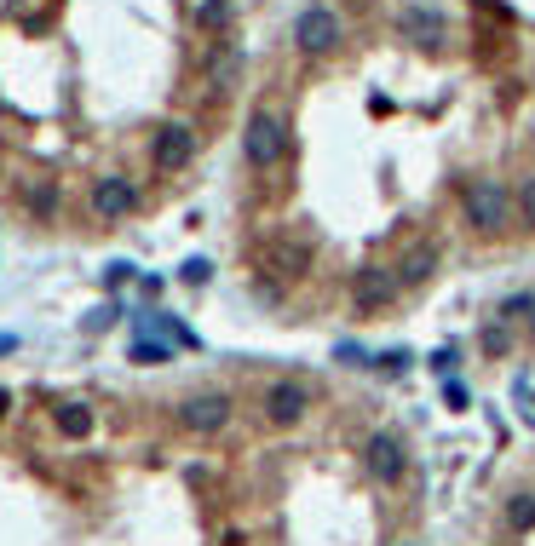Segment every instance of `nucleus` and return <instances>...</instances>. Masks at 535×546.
<instances>
[{
    "mask_svg": "<svg viewBox=\"0 0 535 546\" xmlns=\"http://www.w3.org/2000/svg\"><path fill=\"white\" fill-rule=\"evenodd\" d=\"M460 213H467L472 230H483V236H501V230L513 225L518 202H513V190H507L501 178H472L467 196H460Z\"/></svg>",
    "mask_w": 535,
    "mask_h": 546,
    "instance_id": "nucleus-1",
    "label": "nucleus"
},
{
    "mask_svg": "<svg viewBox=\"0 0 535 546\" xmlns=\"http://www.w3.org/2000/svg\"><path fill=\"white\" fill-rule=\"evenodd\" d=\"M242 155H248V167H276L288 155V121L276 109H253L242 127Z\"/></svg>",
    "mask_w": 535,
    "mask_h": 546,
    "instance_id": "nucleus-2",
    "label": "nucleus"
},
{
    "mask_svg": "<svg viewBox=\"0 0 535 546\" xmlns=\"http://www.w3.org/2000/svg\"><path fill=\"white\" fill-rule=\"evenodd\" d=\"M339 35H346V23H339L328 6H306V12L294 18V46H299V52H311V58L334 52Z\"/></svg>",
    "mask_w": 535,
    "mask_h": 546,
    "instance_id": "nucleus-3",
    "label": "nucleus"
},
{
    "mask_svg": "<svg viewBox=\"0 0 535 546\" xmlns=\"http://www.w3.org/2000/svg\"><path fill=\"white\" fill-rule=\"evenodd\" d=\"M225 420H230V397L225 392H196V397H185L179 403V426L185 431H225Z\"/></svg>",
    "mask_w": 535,
    "mask_h": 546,
    "instance_id": "nucleus-4",
    "label": "nucleus"
},
{
    "mask_svg": "<svg viewBox=\"0 0 535 546\" xmlns=\"http://www.w3.org/2000/svg\"><path fill=\"white\" fill-rule=\"evenodd\" d=\"M132 208H139V190L127 185L121 173H104V178H92V213L104 218V225H116V218H127Z\"/></svg>",
    "mask_w": 535,
    "mask_h": 546,
    "instance_id": "nucleus-5",
    "label": "nucleus"
},
{
    "mask_svg": "<svg viewBox=\"0 0 535 546\" xmlns=\"http://www.w3.org/2000/svg\"><path fill=\"white\" fill-rule=\"evenodd\" d=\"M397 35L415 46H443L449 41V18L437 6H403L397 12Z\"/></svg>",
    "mask_w": 535,
    "mask_h": 546,
    "instance_id": "nucleus-6",
    "label": "nucleus"
},
{
    "mask_svg": "<svg viewBox=\"0 0 535 546\" xmlns=\"http://www.w3.org/2000/svg\"><path fill=\"white\" fill-rule=\"evenodd\" d=\"M156 167L162 173H179V167H190V155H196V132L185 127V121H167L162 132H156Z\"/></svg>",
    "mask_w": 535,
    "mask_h": 546,
    "instance_id": "nucleus-7",
    "label": "nucleus"
},
{
    "mask_svg": "<svg viewBox=\"0 0 535 546\" xmlns=\"http://www.w3.org/2000/svg\"><path fill=\"white\" fill-rule=\"evenodd\" d=\"M306 408H311V392L299 380H276L271 392H265V415L276 420V426H299L306 420Z\"/></svg>",
    "mask_w": 535,
    "mask_h": 546,
    "instance_id": "nucleus-8",
    "label": "nucleus"
},
{
    "mask_svg": "<svg viewBox=\"0 0 535 546\" xmlns=\"http://www.w3.org/2000/svg\"><path fill=\"white\" fill-rule=\"evenodd\" d=\"M363 460H369V471L380 483H397L403 478V443H397L392 431H374L369 443H363Z\"/></svg>",
    "mask_w": 535,
    "mask_h": 546,
    "instance_id": "nucleus-9",
    "label": "nucleus"
},
{
    "mask_svg": "<svg viewBox=\"0 0 535 546\" xmlns=\"http://www.w3.org/2000/svg\"><path fill=\"white\" fill-rule=\"evenodd\" d=\"M397 294H403V282H397L392 271H363V276H357V305H363V311L392 305Z\"/></svg>",
    "mask_w": 535,
    "mask_h": 546,
    "instance_id": "nucleus-10",
    "label": "nucleus"
},
{
    "mask_svg": "<svg viewBox=\"0 0 535 546\" xmlns=\"http://www.w3.org/2000/svg\"><path fill=\"white\" fill-rule=\"evenodd\" d=\"M52 420H58V431H64V437H87L92 431V408L87 403H58Z\"/></svg>",
    "mask_w": 535,
    "mask_h": 546,
    "instance_id": "nucleus-11",
    "label": "nucleus"
},
{
    "mask_svg": "<svg viewBox=\"0 0 535 546\" xmlns=\"http://www.w3.org/2000/svg\"><path fill=\"white\" fill-rule=\"evenodd\" d=\"M127 357H132V362H144V368H156V362H173V345H167V339L139 334V339L127 345Z\"/></svg>",
    "mask_w": 535,
    "mask_h": 546,
    "instance_id": "nucleus-12",
    "label": "nucleus"
},
{
    "mask_svg": "<svg viewBox=\"0 0 535 546\" xmlns=\"http://www.w3.org/2000/svg\"><path fill=\"white\" fill-rule=\"evenodd\" d=\"M432 265H437V259H432V248H415L403 265H397V282H403V288H420V282L432 276Z\"/></svg>",
    "mask_w": 535,
    "mask_h": 546,
    "instance_id": "nucleus-13",
    "label": "nucleus"
},
{
    "mask_svg": "<svg viewBox=\"0 0 535 546\" xmlns=\"http://www.w3.org/2000/svg\"><path fill=\"white\" fill-rule=\"evenodd\" d=\"M507 524H513V529H535V495H513V506H507Z\"/></svg>",
    "mask_w": 535,
    "mask_h": 546,
    "instance_id": "nucleus-14",
    "label": "nucleus"
},
{
    "mask_svg": "<svg viewBox=\"0 0 535 546\" xmlns=\"http://www.w3.org/2000/svg\"><path fill=\"white\" fill-rule=\"evenodd\" d=\"M225 18H230V0H202V6H196L202 29H225Z\"/></svg>",
    "mask_w": 535,
    "mask_h": 546,
    "instance_id": "nucleus-15",
    "label": "nucleus"
},
{
    "mask_svg": "<svg viewBox=\"0 0 535 546\" xmlns=\"http://www.w3.org/2000/svg\"><path fill=\"white\" fill-rule=\"evenodd\" d=\"M501 317H507V322H535V294H513V299L501 305Z\"/></svg>",
    "mask_w": 535,
    "mask_h": 546,
    "instance_id": "nucleus-16",
    "label": "nucleus"
},
{
    "mask_svg": "<svg viewBox=\"0 0 535 546\" xmlns=\"http://www.w3.org/2000/svg\"><path fill=\"white\" fill-rule=\"evenodd\" d=\"M208 276H213V265H208V259H185V265H179V282H190V288H202Z\"/></svg>",
    "mask_w": 535,
    "mask_h": 546,
    "instance_id": "nucleus-17",
    "label": "nucleus"
},
{
    "mask_svg": "<svg viewBox=\"0 0 535 546\" xmlns=\"http://www.w3.org/2000/svg\"><path fill=\"white\" fill-rule=\"evenodd\" d=\"M29 208L41 213V218H52V208H58V196H52V185H35L29 190Z\"/></svg>",
    "mask_w": 535,
    "mask_h": 546,
    "instance_id": "nucleus-18",
    "label": "nucleus"
},
{
    "mask_svg": "<svg viewBox=\"0 0 535 546\" xmlns=\"http://www.w3.org/2000/svg\"><path fill=\"white\" fill-rule=\"evenodd\" d=\"M518 213H524V225L535 230V178H524V185H518Z\"/></svg>",
    "mask_w": 535,
    "mask_h": 546,
    "instance_id": "nucleus-19",
    "label": "nucleus"
},
{
    "mask_svg": "<svg viewBox=\"0 0 535 546\" xmlns=\"http://www.w3.org/2000/svg\"><path fill=\"white\" fill-rule=\"evenodd\" d=\"M374 368H386V374H403V368H409V351H386V357H374Z\"/></svg>",
    "mask_w": 535,
    "mask_h": 546,
    "instance_id": "nucleus-20",
    "label": "nucleus"
},
{
    "mask_svg": "<svg viewBox=\"0 0 535 546\" xmlns=\"http://www.w3.org/2000/svg\"><path fill=\"white\" fill-rule=\"evenodd\" d=\"M104 282H109V288H127V282H132V265H127V259H116V265L104 271Z\"/></svg>",
    "mask_w": 535,
    "mask_h": 546,
    "instance_id": "nucleus-21",
    "label": "nucleus"
},
{
    "mask_svg": "<svg viewBox=\"0 0 535 546\" xmlns=\"http://www.w3.org/2000/svg\"><path fill=\"white\" fill-rule=\"evenodd\" d=\"M455 362H460L455 351H437V357H432V368H437V374H455Z\"/></svg>",
    "mask_w": 535,
    "mask_h": 546,
    "instance_id": "nucleus-22",
    "label": "nucleus"
},
{
    "mask_svg": "<svg viewBox=\"0 0 535 546\" xmlns=\"http://www.w3.org/2000/svg\"><path fill=\"white\" fill-rule=\"evenodd\" d=\"M109 322H116V305H104V311H92V317H87V328H109Z\"/></svg>",
    "mask_w": 535,
    "mask_h": 546,
    "instance_id": "nucleus-23",
    "label": "nucleus"
},
{
    "mask_svg": "<svg viewBox=\"0 0 535 546\" xmlns=\"http://www.w3.org/2000/svg\"><path fill=\"white\" fill-rule=\"evenodd\" d=\"M12 351H18V339H12V334H0V357H12Z\"/></svg>",
    "mask_w": 535,
    "mask_h": 546,
    "instance_id": "nucleus-24",
    "label": "nucleus"
},
{
    "mask_svg": "<svg viewBox=\"0 0 535 546\" xmlns=\"http://www.w3.org/2000/svg\"><path fill=\"white\" fill-rule=\"evenodd\" d=\"M6 408H12V392H6V385H0V420H6Z\"/></svg>",
    "mask_w": 535,
    "mask_h": 546,
    "instance_id": "nucleus-25",
    "label": "nucleus"
},
{
    "mask_svg": "<svg viewBox=\"0 0 535 546\" xmlns=\"http://www.w3.org/2000/svg\"><path fill=\"white\" fill-rule=\"evenodd\" d=\"M530 328H535V322H530Z\"/></svg>",
    "mask_w": 535,
    "mask_h": 546,
    "instance_id": "nucleus-26",
    "label": "nucleus"
}]
</instances>
